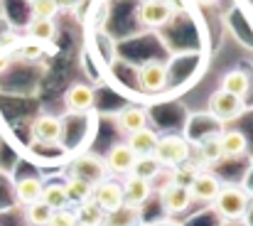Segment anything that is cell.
Segmentation results:
<instances>
[{
  "label": "cell",
  "instance_id": "6da1fadb",
  "mask_svg": "<svg viewBox=\"0 0 253 226\" xmlns=\"http://www.w3.org/2000/svg\"><path fill=\"white\" fill-rule=\"evenodd\" d=\"M67 180H82L86 184L96 187L98 182L108 180V167L103 162L101 155H93V152H79L74 155L69 162H67Z\"/></svg>",
  "mask_w": 253,
  "mask_h": 226
},
{
  "label": "cell",
  "instance_id": "7a4b0ae2",
  "mask_svg": "<svg viewBox=\"0 0 253 226\" xmlns=\"http://www.w3.org/2000/svg\"><path fill=\"white\" fill-rule=\"evenodd\" d=\"M211 204L224 219H244L249 212V204H251V194H249V189H244L239 184H221V189Z\"/></svg>",
  "mask_w": 253,
  "mask_h": 226
},
{
  "label": "cell",
  "instance_id": "3957f363",
  "mask_svg": "<svg viewBox=\"0 0 253 226\" xmlns=\"http://www.w3.org/2000/svg\"><path fill=\"white\" fill-rule=\"evenodd\" d=\"M189 155H192L189 140L182 138V136H163V138H158V145H155V152H153V157L160 162V167H169V170H177V167L187 165Z\"/></svg>",
  "mask_w": 253,
  "mask_h": 226
},
{
  "label": "cell",
  "instance_id": "277c9868",
  "mask_svg": "<svg viewBox=\"0 0 253 226\" xmlns=\"http://www.w3.org/2000/svg\"><path fill=\"white\" fill-rule=\"evenodd\" d=\"M91 202H93L103 214H111V212L121 209V207H123V187H121V182H116V180H111V177L103 180V182H98V184L93 187Z\"/></svg>",
  "mask_w": 253,
  "mask_h": 226
},
{
  "label": "cell",
  "instance_id": "5b68a950",
  "mask_svg": "<svg viewBox=\"0 0 253 226\" xmlns=\"http://www.w3.org/2000/svg\"><path fill=\"white\" fill-rule=\"evenodd\" d=\"M64 136V123L57 116H40L32 123V140L40 145H62Z\"/></svg>",
  "mask_w": 253,
  "mask_h": 226
},
{
  "label": "cell",
  "instance_id": "8992f818",
  "mask_svg": "<svg viewBox=\"0 0 253 226\" xmlns=\"http://www.w3.org/2000/svg\"><path fill=\"white\" fill-rule=\"evenodd\" d=\"M138 86L148 93H158L168 86V67L158 59H148L138 69Z\"/></svg>",
  "mask_w": 253,
  "mask_h": 226
},
{
  "label": "cell",
  "instance_id": "52a82bcc",
  "mask_svg": "<svg viewBox=\"0 0 253 226\" xmlns=\"http://www.w3.org/2000/svg\"><path fill=\"white\" fill-rule=\"evenodd\" d=\"M138 17L148 27H163L174 17V5L172 0H143Z\"/></svg>",
  "mask_w": 253,
  "mask_h": 226
},
{
  "label": "cell",
  "instance_id": "ba28073f",
  "mask_svg": "<svg viewBox=\"0 0 253 226\" xmlns=\"http://www.w3.org/2000/svg\"><path fill=\"white\" fill-rule=\"evenodd\" d=\"M219 189H221V182L214 172H197L192 184H189V197H192V202L211 204L216 199Z\"/></svg>",
  "mask_w": 253,
  "mask_h": 226
},
{
  "label": "cell",
  "instance_id": "9c48e42d",
  "mask_svg": "<svg viewBox=\"0 0 253 226\" xmlns=\"http://www.w3.org/2000/svg\"><path fill=\"white\" fill-rule=\"evenodd\" d=\"M121 187H123V204L126 207H133V209H140L150 199V194H153V182L140 180L135 175H128L121 182Z\"/></svg>",
  "mask_w": 253,
  "mask_h": 226
},
{
  "label": "cell",
  "instance_id": "30bf717a",
  "mask_svg": "<svg viewBox=\"0 0 253 226\" xmlns=\"http://www.w3.org/2000/svg\"><path fill=\"white\" fill-rule=\"evenodd\" d=\"M160 204H163V212L169 214V217H172V214H182V212H187L189 204H192L189 189L168 182V184L160 189Z\"/></svg>",
  "mask_w": 253,
  "mask_h": 226
},
{
  "label": "cell",
  "instance_id": "8fae6325",
  "mask_svg": "<svg viewBox=\"0 0 253 226\" xmlns=\"http://www.w3.org/2000/svg\"><path fill=\"white\" fill-rule=\"evenodd\" d=\"M209 108H211V113L219 118V121H234V118H239L241 116V111H244V101L239 98V96H231V93H226V91H216V93H211V98H209Z\"/></svg>",
  "mask_w": 253,
  "mask_h": 226
},
{
  "label": "cell",
  "instance_id": "7c38bea8",
  "mask_svg": "<svg viewBox=\"0 0 253 226\" xmlns=\"http://www.w3.org/2000/svg\"><path fill=\"white\" fill-rule=\"evenodd\" d=\"M135 160H138V157L128 148V143H116V145L108 150V155L103 157V162H106V167H108V175L113 172V175H126V177L133 172Z\"/></svg>",
  "mask_w": 253,
  "mask_h": 226
},
{
  "label": "cell",
  "instance_id": "4fadbf2b",
  "mask_svg": "<svg viewBox=\"0 0 253 226\" xmlns=\"http://www.w3.org/2000/svg\"><path fill=\"white\" fill-rule=\"evenodd\" d=\"M116 126H118L121 133L133 136V133L148 128V113H145L143 108H138V106H126L123 111H118V116H116Z\"/></svg>",
  "mask_w": 253,
  "mask_h": 226
},
{
  "label": "cell",
  "instance_id": "5bb4252c",
  "mask_svg": "<svg viewBox=\"0 0 253 226\" xmlns=\"http://www.w3.org/2000/svg\"><path fill=\"white\" fill-rule=\"evenodd\" d=\"M93 101H96L93 89L86 86V84H72V86L67 89V93H64V103H67V108L74 111V113L88 111V108L93 106Z\"/></svg>",
  "mask_w": 253,
  "mask_h": 226
},
{
  "label": "cell",
  "instance_id": "9a60e30c",
  "mask_svg": "<svg viewBox=\"0 0 253 226\" xmlns=\"http://www.w3.org/2000/svg\"><path fill=\"white\" fill-rule=\"evenodd\" d=\"M158 138H160V136H158L155 131L143 128V131H138V133L128 136V148L133 150L135 157H148V155H153V152H155Z\"/></svg>",
  "mask_w": 253,
  "mask_h": 226
},
{
  "label": "cell",
  "instance_id": "2e32d148",
  "mask_svg": "<svg viewBox=\"0 0 253 226\" xmlns=\"http://www.w3.org/2000/svg\"><path fill=\"white\" fill-rule=\"evenodd\" d=\"M219 150L221 157H241L249 150V140L241 131H226L219 136Z\"/></svg>",
  "mask_w": 253,
  "mask_h": 226
},
{
  "label": "cell",
  "instance_id": "e0dca14e",
  "mask_svg": "<svg viewBox=\"0 0 253 226\" xmlns=\"http://www.w3.org/2000/svg\"><path fill=\"white\" fill-rule=\"evenodd\" d=\"M42 187H44V182H42L40 177H22V180H17V184H15V194H17L20 204L30 207V204L40 202Z\"/></svg>",
  "mask_w": 253,
  "mask_h": 226
},
{
  "label": "cell",
  "instance_id": "ac0fdd59",
  "mask_svg": "<svg viewBox=\"0 0 253 226\" xmlns=\"http://www.w3.org/2000/svg\"><path fill=\"white\" fill-rule=\"evenodd\" d=\"M40 202H44L52 212H59V209H69V197H67V189H64V182H49L42 187V197Z\"/></svg>",
  "mask_w": 253,
  "mask_h": 226
},
{
  "label": "cell",
  "instance_id": "d6986e66",
  "mask_svg": "<svg viewBox=\"0 0 253 226\" xmlns=\"http://www.w3.org/2000/svg\"><path fill=\"white\" fill-rule=\"evenodd\" d=\"M143 217H140V209H133V207H121L111 214H103V224L101 226H140Z\"/></svg>",
  "mask_w": 253,
  "mask_h": 226
},
{
  "label": "cell",
  "instance_id": "ffe728a7",
  "mask_svg": "<svg viewBox=\"0 0 253 226\" xmlns=\"http://www.w3.org/2000/svg\"><path fill=\"white\" fill-rule=\"evenodd\" d=\"M249 89H251L249 74L241 72V69H234V72H229V74L221 79V91H226L231 96H239L241 98L244 93H249Z\"/></svg>",
  "mask_w": 253,
  "mask_h": 226
},
{
  "label": "cell",
  "instance_id": "44dd1931",
  "mask_svg": "<svg viewBox=\"0 0 253 226\" xmlns=\"http://www.w3.org/2000/svg\"><path fill=\"white\" fill-rule=\"evenodd\" d=\"M64 189H67L69 204H77V207L91 202V194H93V187L82 182V180H67V182H64Z\"/></svg>",
  "mask_w": 253,
  "mask_h": 226
},
{
  "label": "cell",
  "instance_id": "7402d4cb",
  "mask_svg": "<svg viewBox=\"0 0 253 226\" xmlns=\"http://www.w3.org/2000/svg\"><path fill=\"white\" fill-rule=\"evenodd\" d=\"M160 162L153 157V155H148V157H138L135 160V165H133V172L130 175H135V177H140V180H148V182H153L158 175H160Z\"/></svg>",
  "mask_w": 253,
  "mask_h": 226
},
{
  "label": "cell",
  "instance_id": "603a6c76",
  "mask_svg": "<svg viewBox=\"0 0 253 226\" xmlns=\"http://www.w3.org/2000/svg\"><path fill=\"white\" fill-rule=\"evenodd\" d=\"M74 217H77V226H101L103 224V212H101L93 202L82 204V207L74 212Z\"/></svg>",
  "mask_w": 253,
  "mask_h": 226
},
{
  "label": "cell",
  "instance_id": "cb8c5ba5",
  "mask_svg": "<svg viewBox=\"0 0 253 226\" xmlns=\"http://www.w3.org/2000/svg\"><path fill=\"white\" fill-rule=\"evenodd\" d=\"M52 214H54V212H52L44 202H35V204L27 207L25 219H27V224H32V226H47L49 219H52Z\"/></svg>",
  "mask_w": 253,
  "mask_h": 226
},
{
  "label": "cell",
  "instance_id": "d4e9b609",
  "mask_svg": "<svg viewBox=\"0 0 253 226\" xmlns=\"http://www.w3.org/2000/svg\"><path fill=\"white\" fill-rule=\"evenodd\" d=\"M30 35L35 37V40H42V42H49V40H54L57 37V25H54V20H35L32 17V22H30Z\"/></svg>",
  "mask_w": 253,
  "mask_h": 226
},
{
  "label": "cell",
  "instance_id": "484cf974",
  "mask_svg": "<svg viewBox=\"0 0 253 226\" xmlns=\"http://www.w3.org/2000/svg\"><path fill=\"white\" fill-rule=\"evenodd\" d=\"M197 150H199L202 162H207V165H214V162L224 160L221 150H219V138H204V140H199V148Z\"/></svg>",
  "mask_w": 253,
  "mask_h": 226
},
{
  "label": "cell",
  "instance_id": "4316f807",
  "mask_svg": "<svg viewBox=\"0 0 253 226\" xmlns=\"http://www.w3.org/2000/svg\"><path fill=\"white\" fill-rule=\"evenodd\" d=\"M35 20H52L59 10V0H30Z\"/></svg>",
  "mask_w": 253,
  "mask_h": 226
},
{
  "label": "cell",
  "instance_id": "83f0119b",
  "mask_svg": "<svg viewBox=\"0 0 253 226\" xmlns=\"http://www.w3.org/2000/svg\"><path fill=\"white\" fill-rule=\"evenodd\" d=\"M194 175H197V170H192L189 165H182V167H177L174 172H172V184H179V187H187L189 189V184H192V180H194Z\"/></svg>",
  "mask_w": 253,
  "mask_h": 226
},
{
  "label": "cell",
  "instance_id": "f1b7e54d",
  "mask_svg": "<svg viewBox=\"0 0 253 226\" xmlns=\"http://www.w3.org/2000/svg\"><path fill=\"white\" fill-rule=\"evenodd\" d=\"M47 226H77V217H74L72 209H59V212L52 214Z\"/></svg>",
  "mask_w": 253,
  "mask_h": 226
},
{
  "label": "cell",
  "instance_id": "f546056e",
  "mask_svg": "<svg viewBox=\"0 0 253 226\" xmlns=\"http://www.w3.org/2000/svg\"><path fill=\"white\" fill-rule=\"evenodd\" d=\"M202 2H216V0H202Z\"/></svg>",
  "mask_w": 253,
  "mask_h": 226
}]
</instances>
